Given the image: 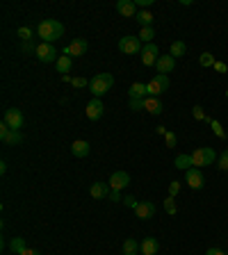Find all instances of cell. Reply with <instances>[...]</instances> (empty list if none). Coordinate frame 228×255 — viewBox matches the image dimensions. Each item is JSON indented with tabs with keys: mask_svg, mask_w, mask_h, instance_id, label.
Returning a JSON list of instances; mask_svg holds the SVG:
<instances>
[{
	"mask_svg": "<svg viewBox=\"0 0 228 255\" xmlns=\"http://www.w3.org/2000/svg\"><path fill=\"white\" fill-rule=\"evenodd\" d=\"M37 37L43 43H53L64 37V25L59 21H55V18H46V21H41L37 25Z\"/></svg>",
	"mask_w": 228,
	"mask_h": 255,
	"instance_id": "6da1fadb",
	"label": "cell"
},
{
	"mask_svg": "<svg viewBox=\"0 0 228 255\" xmlns=\"http://www.w3.org/2000/svg\"><path fill=\"white\" fill-rule=\"evenodd\" d=\"M112 85H114V75L112 73H96L89 80V91L94 94V98H103L112 89Z\"/></svg>",
	"mask_w": 228,
	"mask_h": 255,
	"instance_id": "7a4b0ae2",
	"label": "cell"
},
{
	"mask_svg": "<svg viewBox=\"0 0 228 255\" xmlns=\"http://www.w3.org/2000/svg\"><path fill=\"white\" fill-rule=\"evenodd\" d=\"M215 159H217V153H215V148H210V146H201V148H197L192 153V162H194L197 169L215 164Z\"/></svg>",
	"mask_w": 228,
	"mask_h": 255,
	"instance_id": "3957f363",
	"label": "cell"
},
{
	"mask_svg": "<svg viewBox=\"0 0 228 255\" xmlns=\"http://www.w3.org/2000/svg\"><path fill=\"white\" fill-rule=\"evenodd\" d=\"M167 89H169V75L155 73L153 78L146 82V91H149V96H153V98H160Z\"/></svg>",
	"mask_w": 228,
	"mask_h": 255,
	"instance_id": "277c9868",
	"label": "cell"
},
{
	"mask_svg": "<svg viewBox=\"0 0 228 255\" xmlns=\"http://www.w3.org/2000/svg\"><path fill=\"white\" fill-rule=\"evenodd\" d=\"M87 50H89V41L82 37H75L69 41V46L64 48V55H69L71 59L73 57H82V55H87Z\"/></svg>",
	"mask_w": 228,
	"mask_h": 255,
	"instance_id": "5b68a950",
	"label": "cell"
},
{
	"mask_svg": "<svg viewBox=\"0 0 228 255\" xmlns=\"http://www.w3.org/2000/svg\"><path fill=\"white\" fill-rule=\"evenodd\" d=\"M142 41H139V37H130V34H126V37L119 39V50H121L123 55H139L142 53Z\"/></svg>",
	"mask_w": 228,
	"mask_h": 255,
	"instance_id": "8992f818",
	"label": "cell"
},
{
	"mask_svg": "<svg viewBox=\"0 0 228 255\" xmlns=\"http://www.w3.org/2000/svg\"><path fill=\"white\" fill-rule=\"evenodd\" d=\"M34 55H37V59L41 64H53V62L59 59V55H57V50H55L53 43H43V41L37 46V53Z\"/></svg>",
	"mask_w": 228,
	"mask_h": 255,
	"instance_id": "52a82bcc",
	"label": "cell"
},
{
	"mask_svg": "<svg viewBox=\"0 0 228 255\" xmlns=\"http://www.w3.org/2000/svg\"><path fill=\"white\" fill-rule=\"evenodd\" d=\"M0 141L5 143V146H18V143H23V134H21V130H11V128H7L2 123L0 126Z\"/></svg>",
	"mask_w": 228,
	"mask_h": 255,
	"instance_id": "ba28073f",
	"label": "cell"
},
{
	"mask_svg": "<svg viewBox=\"0 0 228 255\" xmlns=\"http://www.w3.org/2000/svg\"><path fill=\"white\" fill-rule=\"evenodd\" d=\"M23 112L16 110V107H9V110H5V117H2V123H5L7 128H11V130H21L23 128Z\"/></svg>",
	"mask_w": 228,
	"mask_h": 255,
	"instance_id": "9c48e42d",
	"label": "cell"
},
{
	"mask_svg": "<svg viewBox=\"0 0 228 255\" xmlns=\"http://www.w3.org/2000/svg\"><path fill=\"white\" fill-rule=\"evenodd\" d=\"M185 182L190 185V189H194V191L206 187V178H203L201 169H197V166H192L190 171H185Z\"/></svg>",
	"mask_w": 228,
	"mask_h": 255,
	"instance_id": "30bf717a",
	"label": "cell"
},
{
	"mask_svg": "<svg viewBox=\"0 0 228 255\" xmlns=\"http://www.w3.org/2000/svg\"><path fill=\"white\" fill-rule=\"evenodd\" d=\"M85 114H87V119H89V121H98V119L105 114V105H103L101 98H91V101L87 103Z\"/></svg>",
	"mask_w": 228,
	"mask_h": 255,
	"instance_id": "8fae6325",
	"label": "cell"
},
{
	"mask_svg": "<svg viewBox=\"0 0 228 255\" xmlns=\"http://www.w3.org/2000/svg\"><path fill=\"white\" fill-rule=\"evenodd\" d=\"M107 185H110L112 189H117V191L126 189V187L130 185V173H128V171H114V173L110 175Z\"/></svg>",
	"mask_w": 228,
	"mask_h": 255,
	"instance_id": "7c38bea8",
	"label": "cell"
},
{
	"mask_svg": "<svg viewBox=\"0 0 228 255\" xmlns=\"http://www.w3.org/2000/svg\"><path fill=\"white\" fill-rule=\"evenodd\" d=\"M158 59H160V48L155 43H146L142 48V64L144 66H155Z\"/></svg>",
	"mask_w": 228,
	"mask_h": 255,
	"instance_id": "4fadbf2b",
	"label": "cell"
},
{
	"mask_svg": "<svg viewBox=\"0 0 228 255\" xmlns=\"http://www.w3.org/2000/svg\"><path fill=\"white\" fill-rule=\"evenodd\" d=\"M142 110H146L149 114H155V117H160V114L165 112V105H162V101H160V98L146 96V98L142 101Z\"/></svg>",
	"mask_w": 228,
	"mask_h": 255,
	"instance_id": "5bb4252c",
	"label": "cell"
},
{
	"mask_svg": "<svg viewBox=\"0 0 228 255\" xmlns=\"http://www.w3.org/2000/svg\"><path fill=\"white\" fill-rule=\"evenodd\" d=\"M153 214H155V203H151V201H139V205L135 207V217L142 219V221L153 219Z\"/></svg>",
	"mask_w": 228,
	"mask_h": 255,
	"instance_id": "9a60e30c",
	"label": "cell"
},
{
	"mask_svg": "<svg viewBox=\"0 0 228 255\" xmlns=\"http://www.w3.org/2000/svg\"><path fill=\"white\" fill-rule=\"evenodd\" d=\"M155 69H158V73H162V75L171 73V71L176 69V57H171V55H160V59L155 62Z\"/></svg>",
	"mask_w": 228,
	"mask_h": 255,
	"instance_id": "2e32d148",
	"label": "cell"
},
{
	"mask_svg": "<svg viewBox=\"0 0 228 255\" xmlns=\"http://www.w3.org/2000/svg\"><path fill=\"white\" fill-rule=\"evenodd\" d=\"M110 191H112V187L107 185V182H94L89 194H91V198H96V201H103V198H110Z\"/></svg>",
	"mask_w": 228,
	"mask_h": 255,
	"instance_id": "e0dca14e",
	"label": "cell"
},
{
	"mask_svg": "<svg viewBox=\"0 0 228 255\" xmlns=\"http://www.w3.org/2000/svg\"><path fill=\"white\" fill-rule=\"evenodd\" d=\"M142 255H158L160 253V242L155 237H144L142 244H139Z\"/></svg>",
	"mask_w": 228,
	"mask_h": 255,
	"instance_id": "ac0fdd59",
	"label": "cell"
},
{
	"mask_svg": "<svg viewBox=\"0 0 228 255\" xmlns=\"http://www.w3.org/2000/svg\"><path fill=\"white\" fill-rule=\"evenodd\" d=\"M89 153H91V146L85 139H75V141L71 143V155H73V157H87Z\"/></svg>",
	"mask_w": 228,
	"mask_h": 255,
	"instance_id": "d6986e66",
	"label": "cell"
},
{
	"mask_svg": "<svg viewBox=\"0 0 228 255\" xmlns=\"http://www.w3.org/2000/svg\"><path fill=\"white\" fill-rule=\"evenodd\" d=\"M146 96H149V91H146V85H144V82H133L130 89H128V98H130V101H142Z\"/></svg>",
	"mask_w": 228,
	"mask_h": 255,
	"instance_id": "ffe728a7",
	"label": "cell"
},
{
	"mask_svg": "<svg viewBox=\"0 0 228 255\" xmlns=\"http://www.w3.org/2000/svg\"><path fill=\"white\" fill-rule=\"evenodd\" d=\"M117 11L121 16H137V5H135V0H119L117 2Z\"/></svg>",
	"mask_w": 228,
	"mask_h": 255,
	"instance_id": "44dd1931",
	"label": "cell"
},
{
	"mask_svg": "<svg viewBox=\"0 0 228 255\" xmlns=\"http://www.w3.org/2000/svg\"><path fill=\"white\" fill-rule=\"evenodd\" d=\"M55 69H57V73L69 75L71 69H73V59H71L69 55H59V59L55 62Z\"/></svg>",
	"mask_w": 228,
	"mask_h": 255,
	"instance_id": "7402d4cb",
	"label": "cell"
},
{
	"mask_svg": "<svg viewBox=\"0 0 228 255\" xmlns=\"http://www.w3.org/2000/svg\"><path fill=\"white\" fill-rule=\"evenodd\" d=\"M135 21L139 23V27H153L155 16L151 14L149 9H139V11H137V16H135Z\"/></svg>",
	"mask_w": 228,
	"mask_h": 255,
	"instance_id": "603a6c76",
	"label": "cell"
},
{
	"mask_svg": "<svg viewBox=\"0 0 228 255\" xmlns=\"http://www.w3.org/2000/svg\"><path fill=\"white\" fill-rule=\"evenodd\" d=\"M174 166H176V169H181V171H190L192 166H194V162H192V155L181 153L178 157L174 159Z\"/></svg>",
	"mask_w": 228,
	"mask_h": 255,
	"instance_id": "cb8c5ba5",
	"label": "cell"
},
{
	"mask_svg": "<svg viewBox=\"0 0 228 255\" xmlns=\"http://www.w3.org/2000/svg\"><path fill=\"white\" fill-rule=\"evenodd\" d=\"M185 53H187V43L185 41H174V43H171V48H169V55H171V57L178 59V57H183Z\"/></svg>",
	"mask_w": 228,
	"mask_h": 255,
	"instance_id": "d4e9b609",
	"label": "cell"
},
{
	"mask_svg": "<svg viewBox=\"0 0 228 255\" xmlns=\"http://www.w3.org/2000/svg\"><path fill=\"white\" fill-rule=\"evenodd\" d=\"M139 253V242L133 237H128L123 242V255H137Z\"/></svg>",
	"mask_w": 228,
	"mask_h": 255,
	"instance_id": "484cf974",
	"label": "cell"
},
{
	"mask_svg": "<svg viewBox=\"0 0 228 255\" xmlns=\"http://www.w3.org/2000/svg\"><path fill=\"white\" fill-rule=\"evenodd\" d=\"M9 249H11V251H14V253H16V255H21V253H23V251H25V249H27V244H25V239H23V237H14V239H11V242H9Z\"/></svg>",
	"mask_w": 228,
	"mask_h": 255,
	"instance_id": "4316f807",
	"label": "cell"
},
{
	"mask_svg": "<svg viewBox=\"0 0 228 255\" xmlns=\"http://www.w3.org/2000/svg\"><path fill=\"white\" fill-rule=\"evenodd\" d=\"M137 37H139V41H144V43H153V39H155V30H153V27H142Z\"/></svg>",
	"mask_w": 228,
	"mask_h": 255,
	"instance_id": "83f0119b",
	"label": "cell"
},
{
	"mask_svg": "<svg viewBox=\"0 0 228 255\" xmlns=\"http://www.w3.org/2000/svg\"><path fill=\"white\" fill-rule=\"evenodd\" d=\"M210 128H213V132L217 134V137L222 139V141H226V137H228V134H226V130H224V128H222V123H219L217 119H210Z\"/></svg>",
	"mask_w": 228,
	"mask_h": 255,
	"instance_id": "f1b7e54d",
	"label": "cell"
},
{
	"mask_svg": "<svg viewBox=\"0 0 228 255\" xmlns=\"http://www.w3.org/2000/svg\"><path fill=\"white\" fill-rule=\"evenodd\" d=\"M16 37L21 39V41H32V27L21 25L18 30H16Z\"/></svg>",
	"mask_w": 228,
	"mask_h": 255,
	"instance_id": "f546056e",
	"label": "cell"
},
{
	"mask_svg": "<svg viewBox=\"0 0 228 255\" xmlns=\"http://www.w3.org/2000/svg\"><path fill=\"white\" fill-rule=\"evenodd\" d=\"M192 117L197 119V121H208V123H210V119L206 117V110H203L201 105H194V107H192Z\"/></svg>",
	"mask_w": 228,
	"mask_h": 255,
	"instance_id": "4dcf8cb0",
	"label": "cell"
},
{
	"mask_svg": "<svg viewBox=\"0 0 228 255\" xmlns=\"http://www.w3.org/2000/svg\"><path fill=\"white\" fill-rule=\"evenodd\" d=\"M215 62H217V59H215V55L213 53H201V57H199V64H201V66H215Z\"/></svg>",
	"mask_w": 228,
	"mask_h": 255,
	"instance_id": "1f68e13d",
	"label": "cell"
},
{
	"mask_svg": "<svg viewBox=\"0 0 228 255\" xmlns=\"http://www.w3.org/2000/svg\"><path fill=\"white\" fill-rule=\"evenodd\" d=\"M165 212H167V214H176V212H178V207H176V198H174V196H167V198H165Z\"/></svg>",
	"mask_w": 228,
	"mask_h": 255,
	"instance_id": "d6a6232c",
	"label": "cell"
},
{
	"mask_svg": "<svg viewBox=\"0 0 228 255\" xmlns=\"http://www.w3.org/2000/svg\"><path fill=\"white\" fill-rule=\"evenodd\" d=\"M217 166H219V171H228V150H222V153H219Z\"/></svg>",
	"mask_w": 228,
	"mask_h": 255,
	"instance_id": "836d02e7",
	"label": "cell"
},
{
	"mask_svg": "<svg viewBox=\"0 0 228 255\" xmlns=\"http://www.w3.org/2000/svg\"><path fill=\"white\" fill-rule=\"evenodd\" d=\"M165 143H167V148H174L176 143H178V134H176V132H169V130H167V134H165Z\"/></svg>",
	"mask_w": 228,
	"mask_h": 255,
	"instance_id": "e575fe53",
	"label": "cell"
},
{
	"mask_svg": "<svg viewBox=\"0 0 228 255\" xmlns=\"http://www.w3.org/2000/svg\"><path fill=\"white\" fill-rule=\"evenodd\" d=\"M37 46H39V43H34V41H23L21 43V50H23V53H37Z\"/></svg>",
	"mask_w": 228,
	"mask_h": 255,
	"instance_id": "d590c367",
	"label": "cell"
},
{
	"mask_svg": "<svg viewBox=\"0 0 228 255\" xmlns=\"http://www.w3.org/2000/svg\"><path fill=\"white\" fill-rule=\"evenodd\" d=\"M71 85H73L75 89H82V87H89V80L87 78H73L71 80Z\"/></svg>",
	"mask_w": 228,
	"mask_h": 255,
	"instance_id": "8d00e7d4",
	"label": "cell"
},
{
	"mask_svg": "<svg viewBox=\"0 0 228 255\" xmlns=\"http://www.w3.org/2000/svg\"><path fill=\"white\" fill-rule=\"evenodd\" d=\"M178 191H181V182H178V180H171L169 182V196H178Z\"/></svg>",
	"mask_w": 228,
	"mask_h": 255,
	"instance_id": "74e56055",
	"label": "cell"
},
{
	"mask_svg": "<svg viewBox=\"0 0 228 255\" xmlns=\"http://www.w3.org/2000/svg\"><path fill=\"white\" fill-rule=\"evenodd\" d=\"M123 205L126 207H130V210H135V207L139 205V201L135 196H123Z\"/></svg>",
	"mask_w": 228,
	"mask_h": 255,
	"instance_id": "f35d334b",
	"label": "cell"
},
{
	"mask_svg": "<svg viewBox=\"0 0 228 255\" xmlns=\"http://www.w3.org/2000/svg\"><path fill=\"white\" fill-rule=\"evenodd\" d=\"M215 71H217V73H228V66L224 62H215V66H213Z\"/></svg>",
	"mask_w": 228,
	"mask_h": 255,
	"instance_id": "ab89813d",
	"label": "cell"
},
{
	"mask_svg": "<svg viewBox=\"0 0 228 255\" xmlns=\"http://www.w3.org/2000/svg\"><path fill=\"white\" fill-rule=\"evenodd\" d=\"M135 5H137L139 9H146V7L153 5V0H135Z\"/></svg>",
	"mask_w": 228,
	"mask_h": 255,
	"instance_id": "60d3db41",
	"label": "cell"
},
{
	"mask_svg": "<svg viewBox=\"0 0 228 255\" xmlns=\"http://www.w3.org/2000/svg\"><path fill=\"white\" fill-rule=\"evenodd\" d=\"M110 201H112V203H119V201H121V191L112 189V191H110Z\"/></svg>",
	"mask_w": 228,
	"mask_h": 255,
	"instance_id": "b9f144b4",
	"label": "cell"
},
{
	"mask_svg": "<svg viewBox=\"0 0 228 255\" xmlns=\"http://www.w3.org/2000/svg\"><path fill=\"white\" fill-rule=\"evenodd\" d=\"M206 255H226V253H224L222 249H208V251H206Z\"/></svg>",
	"mask_w": 228,
	"mask_h": 255,
	"instance_id": "7bdbcfd3",
	"label": "cell"
},
{
	"mask_svg": "<svg viewBox=\"0 0 228 255\" xmlns=\"http://www.w3.org/2000/svg\"><path fill=\"white\" fill-rule=\"evenodd\" d=\"M21 255H41V253H39V251H34V249H25Z\"/></svg>",
	"mask_w": 228,
	"mask_h": 255,
	"instance_id": "ee69618b",
	"label": "cell"
},
{
	"mask_svg": "<svg viewBox=\"0 0 228 255\" xmlns=\"http://www.w3.org/2000/svg\"><path fill=\"white\" fill-rule=\"evenodd\" d=\"M0 173H2V175L7 173V162H0Z\"/></svg>",
	"mask_w": 228,
	"mask_h": 255,
	"instance_id": "f6af8a7d",
	"label": "cell"
},
{
	"mask_svg": "<svg viewBox=\"0 0 228 255\" xmlns=\"http://www.w3.org/2000/svg\"><path fill=\"white\" fill-rule=\"evenodd\" d=\"M155 132H158V134H167V128H162V126H158V128H155Z\"/></svg>",
	"mask_w": 228,
	"mask_h": 255,
	"instance_id": "bcb514c9",
	"label": "cell"
},
{
	"mask_svg": "<svg viewBox=\"0 0 228 255\" xmlns=\"http://www.w3.org/2000/svg\"><path fill=\"white\" fill-rule=\"evenodd\" d=\"M226 98H228V91H226Z\"/></svg>",
	"mask_w": 228,
	"mask_h": 255,
	"instance_id": "7dc6e473",
	"label": "cell"
}]
</instances>
